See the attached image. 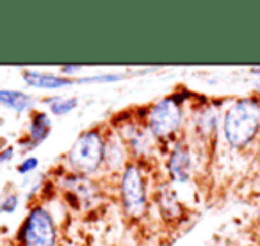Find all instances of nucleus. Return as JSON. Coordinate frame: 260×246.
Instances as JSON below:
<instances>
[{
  "instance_id": "1",
  "label": "nucleus",
  "mask_w": 260,
  "mask_h": 246,
  "mask_svg": "<svg viewBox=\"0 0 260 246\" xmlns=\"http://www.w3.org/2000/svg\"><path fill=\"white\" fill-rule=\"evenodd\" d=\"M260 112L253 102H237L224 116V136L232 146H244L256 136Z\"/></svg>"
},
{
  "instance_id": "2",
  "label": "nucleus",
  "mask_w": 260,
  "mask_h": 246,
  "mask_svg": "<svg viewBox=\"0 0 260 246\" xmlns=\"http://www.w3.org/2000/svg\"><path fill=\"white\" fill-rule=\"evenodd\" d=\"M105 157V145L98 132H86L73 145L70 161L80 171H94Z\"/></svg>"
},
{
  "instance_id": "3",
  "label": "nucleus",
  "mask_w": 260,
  "mask_h": 246,
  "mask_svg": "<svg viewBox=\"0 0 260 246\" xmlns=\"http://www.w3.org/2000/svg\"><path fill=\"white\" fill-rule=\"evenodd\" d=\"M22 239L25 246H54L55 227L50 214L41 207L34 209L23 225Z\"/></svg>"
},
{
  "instance_id": "4",
  "label": "nucleus",
  "mask_w": 260,
  "mask_h": 246,
  "mask_svg": "<svg viewBox=\"0 0 260 246\" xmlns=\"http://www.w3.org/2000/svg\"><path fill=\"white\" fill-rule=\"evenodd\" d=\"M121 195L125 207L132 216H139L146 207L145 182L136 166H126L121 178Z\"/></svg>"
},
{
  "instance_id": "5",
  "label": "nucleus",
  "mask_w": 260,
  "mask_h": 246,
  "mask_svg": "<svg viewBox=\"0 0 260 246\" xmlns=\"http://www.w3.org/2000/svg\"><path fill=\"white\" fill-rule=\"evenodd\" d=\"M182 121V109L173 98L159 102L150 114V129L155 136L164 138L178 129Z\"/></svg>"
},
{
  "instance_id": "6",
  "label": "nucleus",
  "mask_w": 260,
  "mask_h": 246,
  "mask_svg": "<svg viewBox=\"0 0 260 246\" xmlns=\"http://www.w3.org/2000/svg\"><path fill=\"white\" fill-rule=\"evenodd\" d=\"M23 79L27 84L34 87H43V89H57V87L70 86L72 80L66 77L52 75V73H38V72H25Z\"/></svg>"
},
{
  "instance_id": "7",
  "label": "nucleus",
  "mask_w": 260,
  "mask_h": 246,
  "mask_svg": "<svg viewBox=\"0 0 260 246\" xmlns=\"http://www.w3.org/2000/svg\"><path fill=\"white\" fill-rule=\"evenodd\" d=\"M189 166H191V159H189V153L184 146H177L171 153V159H170V173L175 180L178 182H184L189 178Z\"/></svg>"
},
{
  "instance_id": "8",
  "label": "nucleus",
  "mask_w": 260,
  "mask_h": 246,
  "mask_svg": "<svg viewBox=\"0 0 260 246\" xmlns=\"http://www.w3.org/2000/svg\"><path fill=\"white\" fill-rule=\"evenodd\" d=\"M0 104L22 112L30 107V97L25 93H22V91L0 89Z\"/></svg>"
},
{
  "instance_id": "9",
  "label": "nucleus",
  "mask_w": 260,
  "mask_h": 246,
  "mask_svg": "<svg viewBox=\"0 0 260 246\" xmlns=\"http://www.w3.org/2000/svg\"><path fill=\"white\" fill-rule=\"evenodd\" d=\"M48 132H50V119H48V116L43 114V112L36 114V118L30 123V132H29L32 143H41L48 136Z\"/></svg>"
},
{
  "instance_id": "10",
  "label": "nucleus",
  "mask_w": 260,
  "mask_h": 246,
  "mask_svg": "<svg viewBox=\"0 0 260 246\" xmlns=\"http://www.w3.org/2000/svg\"><path fill=\"white\" fill-rule=\"evenodd\" d=\"M48 105H50L52 112H54L55 116H62L77 107V100L75 98H52V100L48 102Z\"/></svg>"
},
{
  "instance_id": "11",
  "label": "nucleus",
  "mask_w": 260,
  "mask_h": 246,
  "mask_svg": "<svg viewBox=\"0 0 260 246\" xmlns=\"http://www.w3.org/2000/svg\"><path fill=\"white\" fill-rule=\"evenodd\" d=\"M119 75H100V77H86V79H80L79 82H114L119 80Z\"/></svg>"
},
{
  "instance_id": "12",
  "label": "nucleus",
  "mask_w": 260,
  "mask_h": 246,
  "mask_svg": "<svg viewBox=\"0 0 260 246\" xmlns=\"http://www.w3.org/2000/svg\"><path fill=\"white\" fill-rule=\"evenodd\" d=\"M36 166H38V159H34V157H29V159H25L22 164H20L18 171H20V173L25 175V173H29V171H32Z\"/></svg>"
},
{
  "instance_id": "13",
  "label": "nucleus",
  "mask_w": 260,
  "mask_h": 246,
  "mask_svg": "<svg viewBox=\"0 0 260 246\" xmlns=\"http://www.w3.org/2000/svg\"><path fill=\"white\" fill-rule=\"evenodd\" d=\"M15 209H16V196H9L4 205L0 207V210H4V212H13Z\"/></svg>"
},
{
  "instance_id": "14",
  "label": "nucleus",
  "mask_w": 260,
  "mask_h": 246,
  "mask_svg": "<svg viewBox=\"0 0 260 246\" xmlns=\"http://www.w3.org/2000/svg\"><path fill=\"white\" fill-rule=\"evenodd\" d=\"M13 156V148H6L4 152L0 153V163H6V161H9V157Z\"/></svg>"
},
{
  "instance_id": "15",
  "label": "nucleus",
  "mask_w": 260,
  "mask_h": 246,
  "mask_svg": "<svg viewBox=\"0 0 260 246\" xmlns=\"http://www.w3.org/2000/svg\"><path fill=\"white\" fill-rule=\"evenodd\" d=\"M75 70H80V66H64V68H62V72H75Z\"/></svg>"
}]
</instances>
